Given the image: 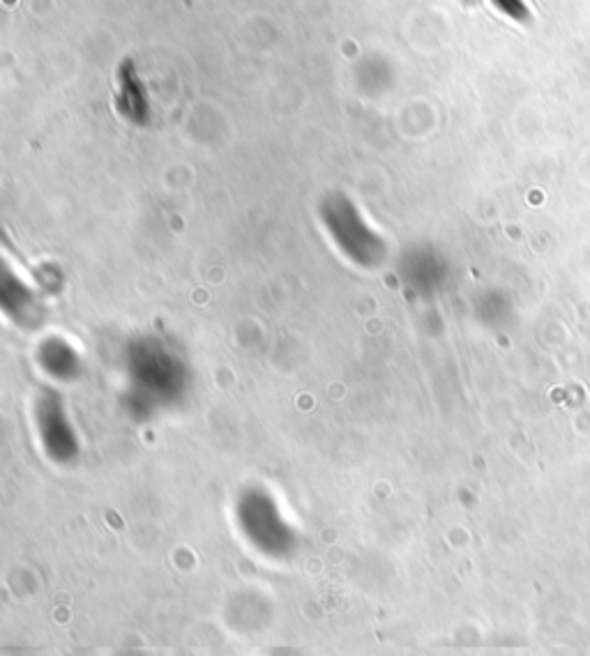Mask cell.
Returning <instances> with one entry per match:
<instances>
[{"label":"cell","instance_id":"1","mask_svg":"<svg viewBox=\"0 0 590 656\" xmlns=\"http://www.w3.org/2000/svg\"><path fill=\"white\" fill-rule=\"evenodd\" d=\"M116 78H118V93H116L118 111L130 122L143 125L148 120V99H146L141 78L137 74V67L130 58H125L118 65Z\"/></svg>","mask_w":590,"mask_h":656},{"label":"cell","instance_id":"2","mask_svg":"<svg viewBox=\"0 0 590 656\" xmlns=\"http://www.w3.org/2000/svg\"><path fill=\"white\" fill-rule=\"evenodd\" d=\"M492 3H494L503 14L512 17V19H526V17H528V12H526V8H524L522 0H492Z\"/></svg>","mask_w":590,"mask_h":656}]
</instances>
